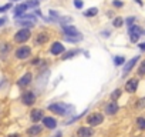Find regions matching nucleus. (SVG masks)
<instances>
[{
	"instance_id": "f257e3e1",
	"label": "nucleus",
	"mask_w": 145,
	"mask_h": 137,
	"mask_svg": "<svg viewBox=\"0 0 145 137\" xmlns=\"http://www.w3.org/2000/svg\"><path fill=\"white\" fill-rule=\"evenodd\" d=\"M128 34H129V40L132 43H137L141 36H145V29H142V27H139L137 24H132L128 29Z\"/></svg>"
},
{
	"instance_id": "f03ea898",
	"label": "nucleus",
	"mask_w": 145,
	"mask_h": 137,
	"mask_svg": "<svg viewBox=\"0 0 145 137\" xmlns=\"http://www.w3.org/2000/svg\"><path fill=\"white\" fill-rule=\"evenodd\" d=\"M74 107H71V106H67L65 103H54L51 106H48V110L56 113V114H60V116H67L68 110H72Z\"/></svg>"
},
{
	"instance_id": "7ed1b4c3",
	"label": "nucleus",
	"mask_w": 145,
	"mask_h": 137,
	"mask_svg": "<svg viewBox=\"0 0 145 137\" xmlns=\"http://www.w3.org/2000/svg\"><path fill=\"white\" fill-rule=\"evenodd\" d=\"M30 30L29 29H22V30H19L17 33H16V36H14V40L17 41V43H24V41H27L29 39H30Z\"/></svg>"
},
{
	"instance_id": "20e7f679",
	"label": "nucleus",
	"mask_w": 145,
	"mask_h": 137,
	"mask_svg": "<svg viewBox=\"0 0 145 137\" xmlns=\"http://www.w3.org/2000/svg\"><path fill=\"white\" fill-rule=\"evenodd\" d=\"M63 30H64V33H65V36H68V37H77V39H83V36H81V33L74 27V26H64L63 24Z\"/></svg>"
},
{
	"instance_id": "39448f33",
	"label": "nucleus",
	"mask_w": 145,
	"mask_h": 137,
	"mask_svg": "<svg viewBox=\"0 0 145 137\" xmlns=\"http://www.w3.org/2000/svg\"><path fill=\"white\" fill-rule=\"evenodd\" d=\"M103 120H104V116L101 113H93L87 117V123L90 126H98L103 123Z\"/></svg>"
},
{
	"instance_id": "423d86ee",
	"label": "nucleus",
	"mask_w": 145,
	"mask_h": 137,
	"mask_svg": "<svg viewBox=\"0 0 145 137\" xmlns=\"http://www.w3.org/2000/svg\"><path fill=\"white\" fill-rule=\"evenodd\" d=\"M31 54V49L29 46H22L16 50V57L17 59H27Z\"/></svg>"
},
{
	"instance_id": "0eeeda50",
	"label": "nucleus",
	"mask_w": 145,
	"mask_h": 137,
	"mask_svg": "<svg viewBox=\"0 0 145 137\" xmlns=\"http://www.w3.org/2000/svg\"><path fill=\"white\" fill-rule=\"evenodd\" d=\"M22 101H23L26 106H31V104H34V101H36V94H34L33 92H26V93L22 96Z\"/></svg>"
},
{
	"instance_id": "6e6552de",
	"label": "nucleus",
	"mask_w": 145,
	"mask_h": 137,
	"mask_svg": "<svg viewBox=\"0 0 145 137\" xmlns=\"http://www.w3.org/2000/svg\"><path fill=\"white\" fill-rule=\"evenodd\" d=\"M138 89V80L137 79H129L127 83H125V92L128 93H135Z\"/></svg>"
},
{
	"instance_id": "1a4fd4ad",
	"label": "nucleus",
	"mask_w": 145,
	"mask_h": 137,
	"mask_svg": "<svg viewBox=\"0 0 145 137\" xmlns=\"http://www.w3.org/2000/svg\"><path fill=\"white\" fill-rule=\"evenodd\" d=\"M139 60V56H135V57H132L129 61H127L125 63V66H124V76L125 74H128L131 70H132V68H134V66L137 64V61Z\"/></svg>"
},
{
	"instance_id": "9d476101",
	"label": "nucleus",
	"mask_w": 145,
	"mask_h": 137,
	"mask_svg": "<svg viewBox=\"0 0 145 137\" xmlns=\"http://www.w3.org/2000/svg\"><path fill=\"white\" fill-rule=\"evenodd\" d=\"M118 109H120V107H118V104L115 103V100H112L111 103H108V104H107V107H105V113H107V114H110V116H114V114L118 111Z\"/></svg>"
},
{
	"instance_id": "9b49d317",
	"label": "nucleus",
	"mask_w": 145,
	"mask_h": 137,
	"mask_svg": "<svg viewBox=\"0 0 145 137\" xmlns=\"http://www.w3.org/2000/svg\"><path fill=\"white\" fill-rule=\"evenodd\" d=\"M77 134H78V137H91L94 134V131L90 127H80L77 130Z\"/></svg>"
},
{
	"instance_id": "f8f14e48",
	"label": "nucleus",
	"mask_w": 145,
	"mask_h": 137,
	"mask_svg": "<svg viewBox=\"0 0 145 137\" xmlns=\"http://www.w3.org/2000/svg\"><path fill=\"white\" fill-rule=\"evenodd\" d=\"M50 51H51V54H60V53H63V51H64V46H63V43H60V41L53 43Z\"/></svg>"
},
{
	"instance_id": "ddd939ff",
	"label": "nucleus",
	"mask_w": 145,
	"mask_h": 137,
	"mask_svg": "<svg viewBox=\"0 0 145 137\" xmlns=\"http://www.w3.org/2000/svg\"><path fill=\"white\" fill-rule=\"evenodd\" d=\"M27 9H29V6H27L26 3H22V5L16 6V7H14V16H16V17H19V16L24 14V12H26Z\"/></svg>"
},
{
	"instance_id": "4468645a",
	"label": "nucleus",
	"mask_w": 145,
	"mask_h": 137,
	"mask_svg": "<svg viewBox=\"0 0 145 137\" xmlns=\"http://www.w3.org/2000/svg\"><path fill=\"white\" fill-rule=\"evenodd\" d=\"M47 40H48V36H47L46 33H39V34L36 36V39H34V43H36L37 46H41V44H44Z\"/></svg>"
},
{
	"instance_id": "2eb2a0df",
	"label": "nucleus",
	"mask_w": 145,
	"mask_h": 137,
	"mask_svg": "<svg viewBox=\"0 0 145 137\" xmlns=\"http://www.w3.org/2000/svg\"><path fill=\"white\" fill-rule=\"evenodd\" d=\"M30 117H31V120H33L34 123H37L39 120H41V119H43V111H41V110H39V109H34V110L30 113Z\"/></svg>"
},
{
	"instance_id": "dca6fc26",
	"label": "nucleus",
	"mask_w": 145,
	"mask_h": 137,
	"mask_svg": "<svg viewBox=\"0 0 145 137\" xmlns=\"http://www.w3.org/2000/svg\"><path fill=\"white\" fill-rule=\"evenodd\" d=\"M41 120H43V123H44V126H46L47 128H54V127L57 126V121H56L53 117H43Z\"/></svg>"
},
{
	"instance_id": "f3484780",
	"label": "nucleus",
	"mask_w": 145,
	"mask_h": 137,
	"mask_svg": "<svg viewBox=\"0 0 145 137\" xmlns=\"http://www.w3.org/2000/svg\"><path fill=\"white\" fill-rule=\"evenodd\" d=\"M31 82V73H26L23 77H20L19 80V86H27Z\"/></svg>"
},
{
	"instance_id": "a211bd4d",
	"label": "nucleus",
	"mask_w": 145,
	"mask_h": 137,
	"mask_svg": "<svg viewBox=\"0 0 145 137\" xmlns=\"http://www.w3.org/2000/svg\"><path fill=\"white\" fill-rule=\"evenodd\" d=\"M16 24H19V26H22V27H33V26H34V22L27 20V19H22V20H17Z\"/></svg>"
},
{
	"instance_id": "6ab92c4d",
	"label": "nucleus",
	"mask_w": 145,
	"mask_h": 137,
	"mask_svg": "<svg viewBox=\"0 0 145 137\" xmlns=\"http://www.w3.org/2000/svg\"><path fill=\"white\" fill-rule=\"evenodd\" d=\"M27 133H29L30 136H37V134L41 133V126H31V127L27 130Z\"/></svg>"
},
{
	"instance_id": "aec40b11",
	"label": "nucleus",
	"mask_w": 145,
	"mask_h": 137,
	"mask_svg": "<svg viewBox=\"0 0 145 137\" xmlns=\"http://www.w3.org/2000/svg\"><path fill=\"white\" fill-rule=\"evenodd\" d=\"M97 13H98V9H97V7H91V9H88V10L84 12V16H86V17H93V16H95Z\"/></svg>"
},
{
	"instance_id": "412c9836",
	"label": "nucleus",
	"mask_w": 145,
	"mask_h": 137,
	"mask_svg": "<svg viewBox=\"0 0 145 137\" xmlns=\"http://www.w3.org/2000/svg\"><path fill=\"white\" fill-rule=\"evenodd\" d=\"M137 126L139 130H145V119L144 117H138L137 119Z\"/></svg>"
},
{
	"instance_id": "4be33fe9",
	"label": "nucleus",
	"mask_w": 145,
	"mask_h": 137,
	"mask_svg": "<svg viewBox=\"0 0 145 137\" xmlns=\"http://www.w3.org/2000/svg\"><path fill=\"white\" fill-rule=\"evenodd\" d=\"M124 63H125V57H122V56L114 57V64H115V66H121V64H124Z\"/></svg>"
},
{
	"instance_id": "5701e85b",
	"label": "nucleus",
	"mask_w": 145,
	"mask_h": 137,
	"mask_svg": "<svg viewBox=\"0 0 145 137\" xmlns=\"http://www.w3.org/2000/svg\"><path fill=\"white\" fill-rule=\"evenodd\" d=\"M135 20H137V17H135V16H129V17H127V19L124 20V23L129 27V26H132V24L135 23Z\"/></svg>"
},
{
	"instance_id": "b1692460",
	"label": "nucleus",
	"mask_w": 145,
	"mask_h": 137,
	"mask_svg": "<svg viewBox=\"0 0 145 137\" xmlns=\"http://www.w3.org/2000/svg\"><path fill=\"white\" fill-rule=\"evenodd\" d=\"M138 74L139 76H145V60H142L139 67H138Z\"/></svg>"
},
{
	"instance_id": "393cba45",
	"label": "nucleus",
	"mask_w": 145,
	"mask_h": 137,
	"mask_svg": "<svg viewBox=\"0 0 145 137\" xmlns=\"http://www.w3.org/2000/svg\"><path fill=\"white\" fill-rule=\"evenodd\" d=\"M112 24H114V27H121V26L124 24V19H122V17H115Z\"/></svg>"
},
{
	"instance_id": "a878e982",
	"label": "nucleus",
	"mask_w": 145,
	"mask_h": 137,
	"mask_svg": "<svg viewBox=\"0 0 145 137\" xmlns=\"http://www.w3.org/2000/svg\"><path fill=\"white\" fill-rule=\"evenodd\" d=\"M76 54H78V50H71V51L65 53L63 59H65V60H67V59H70V57H72V56H76Z\"/></svg>"
},
{
	"instance_id": "bb28decb",
	"label": "nucleus",
	"mask_w": 145,
	"mask_h": 137,
	"mask_svg": "<svg viewBox=\"0 0 145 137\" xmlns=\"http://www.w3.org/2000/svg\"><path fill=\"white\" fill-rule=\"evenodd\" d=\"M121 93H122V92H121L120 89H117V90H115V92H114V93L111 94V99H112V100H117V99H118V97L121 96Z\"/></svg>"
},
{
	"instance_id": "cd10ccee",
	"label": "nucleus",
	"mask_w": 145,
	"mask_h": 137,
	"mask_svg": "<svg viewBox=\"0 0 145 137\" xmlns=\"http://www.w3.org/2000/svg\"><path fill=\"white\" fill-rule=\"evenodd\" d=\"M83 5H84V3H83V0H74V6H76L77 9H81Z\"/></svg>"
},
{
	"instance_id": "c85d7f7f",
	"label": "nucleus",
	"mask_w": 145,
	"mask_h": 137,
	"mask_svg": "<svg viewBox=\"0 0 145 137\" xmlns=\"http://www.w3.org/2000/svg\"><path fill=\"white\" fill-rule=\"evenodd\" d=\"M112 5H114L115 7H122V6H124V2H121V0H114Z\"/></svg>"
},
{
	"instance_id": "c756f323",
	"label": "nucleus",
	"mask_w": 145,
	"mask_h": 137,
	"mask_svg": "<svg viewBox=\"0 0 145 137\" xmlns=\"http://www.w3.org/2000/svg\"><path fill=\"white\" fill-rule=\"evenodd\" d=\"M50 16H51V19H53V20H58V19H60V16H58L54 10H50Z\"/></svg>"
},
{
	"instance_id": "7c9ffc66",
	"label": "nucleus",
	"mask_w": 145,
	"mask_h": 137,
	"mask_svg": "<svg viewBox=\"0 0 145 137\" xmlns=\"http://www.w3.org/2000/svg\"><path fill=\"white\" fill-rule=\"evenodd\" d=\"M137 107H138V109H144V107H145V99H141V100L138 101Z\"/></svg>"
},
{
	"instance_id": "2f4dec72",
	"label": "nucleus",
	"mask_w": 145,
	"mask_h": 137,
	"mask_svg": "<svg viewBox=\"0 0 145 137\" xmlns=\"http://www.w3.org/2000/svg\"><path fill=\"white\" fill-rule=\"evenodd\" d=\"M12 7V3H7V5H5V6H0V12H5V10H9Z\"/></svg>"
},
{
	"instance_id": "473e14b6",
	"label": "nucleus",
	"mask_w": 145,
	"mask_h": 137,
	"mask_svg": "<svg viewBox=\"0 0 145 137\" xmlns=\"http://www.w3.org/2000/svg\"><path fill=\"white\" fill-rule=\"evenodd\" d=\"M138 47H139V50H141V51H145V41H144V43H139V46H138Z\"/></svg>"
},
{
	"instance_id": "72a5a7b5",
	"label": "nucleus",
	"mask_w": 145,
	"mask_h": 137,
	"mask_svg": "<svg viewBox=\"0 0 145 137\" xmlns=\"http://www.w3.org/2000/svg\"><path fill=\"white\" fill-rule=\"evenodd\" d=\"M6 22H7V19H6V17H2V19H0V26H3Z\"/></svg>"
},
{
	"instance_id": "f704fd0d",
	"label": "nucleus",
	"mask_w": 145,
	"mask_h": 137,
	"mask_svg": "<svg viewBox=\"0 0 145 137\" xmlns=\"http://www.w3.org/2000/svg\"><path fill=\"white\" fill-rule=\"evenodd\" d=\"M135 2H137V3H138V5H139V6H141V7H142V6H144V3H142V0H135Z\"/></svg>"
},
{
	"instance_id": "c9c22d12",
	"label": "nucleus",
	"mask_w": 145,
	"mask_h": 137,
	"mask_svg": "<svg viewBox=\"0 0 145 137\" xmlns=\"http://www.w3.org/2000/svg\"><path fill=\"white\" fill-rule=\"evenodd\" d=\"M7 137H19L17 134H12V136H7Z\"/></svg>"
}]
</instances>
